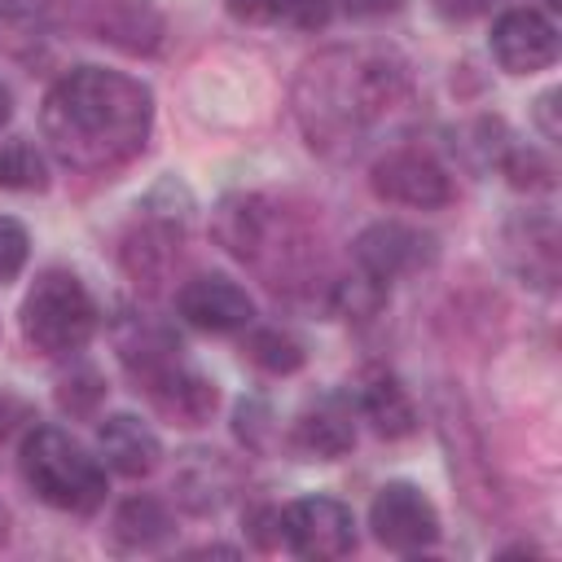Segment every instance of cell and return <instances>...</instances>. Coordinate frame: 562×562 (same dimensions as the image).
I'll return each mask as SVG.
<instances>
[{"mask_svg":"<svg viewBox=\"0 0 562 562\" xmlns=\"http://www.w3.org/2000/svg\"><path fill=\"white\" fill-rule=\"evenodd\" d=\"M26 255H31V237H26V228H22L18 220L0 215V281L18 277L22 263H26Z\"/></svg>","mask_w":562,"mask_h":562,"instance_id":"d6986e66","label":"cell"},{"mask_svg":"<svg viewBox=\"0 0 562 562\" xmlns=\"http://www.w3.org/2000/svg\"><path fill=\"white\" fill-rule=\"evenodd\" d=\"M92 329H97V303L75 272L48 268L22 299V334L48 356L79 351L92 338Z\"/></svg>","mask_w":562,"mask_h":562,"instance_id":"3957f363","label":"cell"},{"mask_svg":"<svg viewBox=\"0 0 562 562\" xmlns=\"http://www.w3.org/2000/svg\"><path fill=\"white\" fill-rule=\"evenodd\" d=\"M154 123V97L140 79L79 66L53 83L40 110L48 149L75 171H105L140 154Z\"/></svg>","mask_w":562,"mask_h":562,"instance_id":"6da1fadb","label":"cell"},{"mask_svg":"<svg viewBox=\"0 0 562 562\" xmlns=\"http://www.w3.org/2000/svg\"><path fill=\"white\" fill-rule=\"evenodd\" d=\"M246 356H250L259 369H268V373H294V369L303 364L299 338H290V334H281V329H259V334H250Z\"/></svg>","mask_w":562,"mask_h":562,"instance_id":"e0dca14e","label":"cell"},{"mask_svg":"<svg viewBox=\"0 0 562 562\" xmlns=\"http://www.w3.org/2000/svg\"><path fill=\"white\" fill-rule=\"evenodd\" d=\"M360 413L373 422V430L382 439H404L417 430V408L395 378H373L360 395Z\"/></svg>","mask_w":562,"mask_h":562,"instance_id":"4fadbf2b","label":"cell"},{"mask_svg":"<svg viewBox=\"0 0 562 562\" xmlns=\"http://www.w3.org/2000/svg\"><path fill=\"white\" fill-rule=\"evenodd\" d=\"M422 259H430V237H422L408 224L382 220L356 237V263L373 285H386V281L413 272Z\"/></svg>","mask_w":562,"mask_h":562,"instance_id":"9c48e42d","label":"cell"},{"mask_svg":"<svg viewBox=\"0 0 562 562\" xmlns=\"http://www.w3.org/2000/svg\"><path fill=\"white\" fill-rule=\"evenodd\" d=\"M97 443H101L105 465L119 470V474H127V479L149 474V470L158 465V457H162L158 435H154L140 417H132V413H114V417H105V422L97 426Z\"/></svg>","mask_w":562,"mask_h":562,"instance_id":"8fae6325","label":"cell"},{"mask_svg":"<svg viewBox=\"0 0 562 562\" xmlns=\"http://www.w3.org/2000/svg\"><path fill=\"white\" fill-rule=\"evenodd\" d=\"M140 386L149 391V400L158 404V413H167L180 426H202L211 417V408H215V386L206 378H198V373H184L180 364L158 369Z\"/></svg>","mask_w":562,"mask_h":562,"instance_id":"7c38bea8","label":"cell"},{"mask_svg":"<svg viewBox=\"0 0 562 562\" xmlns=\"http://www.w3.org/2000/svg\"><path fill=\"white\" fill-rule=\"evenodd\" d=\"M4 536H9V509L0 505V544H4Z\"/></svg>","mask_w":562,"mask_h":562,"instance_id":"d4e9b609","label":"cell"},{"mask_svg":"<svg viewBox=\"0 0 562 562\" xmlns=\"http://www.w3.org/2000/svg\"><path fill=\"white\" fill-rule=\"evenodd\" d=\"M277 527H281L285 549L307 562L347 558L356 549V518L334 496H303V501L285 505L277 514Z\"/></svg>","mask_w":562,"mask_h":562,"instance_id":"277c9868","label":"cell"},{"mask_svg":"<svg viewBox=\"0 0 562 562\" xmlns=\"http://www.w3.org/2000/svg\"><path fill=\"white\" fill-rule=\"evenodd\" d=\"M18 422H31V404L18 400V395H9V391H0V439L13 435Z\"/></svg>","mask_w":562,"mask_h":562,"instance_id":"44dd1931","label":"cell"},{"mask_svg":"<svg viewBox=\"0 0 562 562\" xmlns=\"http://www.w3.org/2000/svg\"><path fill=\"white\" fill-rule=\"evenodd\" d=\"M101 40L110 44H123V35H132V53H149L158 44V18L149 13L145 0H114L110 4V18H101Z\"/></svg>","mask_w":562,"mask_h":562,"instance_id":"9a60e30c","label":"cell"},{"mask_svg":"<svg viewBox=\"0 0 562 562\" xmlns=\"http://www.w3.org/2000/svg\"><path fill=\"white\" fill-rule=\"evenodd\" d=\"M342 9L351 18H382V13H395L400 0H342Z\"/></svg>","mask_w":562,"mask_h":562,"instance_id":"603a6c76","label":"cell"},{"mask_svg":"<svg viewBox=\"0 0 562 562\" xmlns=\"http://www.w3.org/2000/svg\"><path fill=\"white\" fill-rule=\"evenodd\" d=\"M114 544L119 549H154L171 536V514L154 496H132L114 514Z\"/></svg>","mask_w":562,"mask_h":562,"instance_id":"5bb4252c","label":"cell"},{"mask_svg":"<svg viewBox=\"0 0 562 562\" xmlns=\"http://www.w3.org/2000/svg\"><path fill=\"white\" fill-rule=\"evenodd\" d=\"M228 13L237 22H272V0H228Z\"/></svg>","mask_w":562,"mask_h":562,"instance_id":"7402d4cb","label":"cell"},{"mask_svg":"<svg viewBox=\"0 0 562 562\" xmlns=\"http://www.w3.org/2000/svg\"><path fill=\"white\" fill-rule=\"evenodd\" d=\"M176 307L193 329H211V334H233V329H246L255 321V299L228 277L184 281L176 294Z\"/></svg>","mask_w":562,"mask_h":562,"instance_id":"ba28073f","label":"cell"},{"mask_svg":"<svg viewBox=\"0 0 562 562\" xmlns=\"http://www.w3.org/2000/svg\"><path fill=\"white\" fill-rule=\"evenodd\" d=\"M0 189H13V193H40V189H48L44 154L31 140L0 145Z\"/></svg>","mask_w":562,"mask_h":562,"instance_id":"2e32d148","label":"cell"},{"mask_svg":"<svg viewBox=\"0 0 562 562\" xmlns=\"http://www.w3.org/2000/svg\"><path fill=\"white\" fill-rule=\"evenodd\" d=\"M294 443L307 457H321V461L342 457L356 443V404H351V395L325 391L321 400H312L294 422Z\"/></svg>","mask_w":562,"mask_h":562,"instance_id":"30bf717a","label":"cell"},{"mask_svg":"<svg viewBox=\"0 0 562 562\" xmlns=\"http://www.w3.org/2000/svg\"><path fill=\"white\" fill-rule=\"evenodd\" d=\"M9 114H13V97H9V88L0 83V127L9 123Z\"/></svg>","mask_w":562,"mask_h":562,"instance_id":"cb8c5ba5","label":"cell"},{"mask_svg":"<svg viewBox=\"0 0 562 562\" xmlns=\"http://www.w3.org/2000/svg\"><path fill=\"white\" fill-rule=\"evenodd\" d=\"M334 13V0H272V22H290L299 31L325 26Z\"/></svg>","mask_w":562,"mask_h":562,"instance_id":"ac0fdd59","label":"cell"},{"mask_svg":"<svg viewBox=\"0 0 562 562\" xmlns=\"http://www.w3.org/2000/svg\"><path fill=\"white\" fill-rule=\"evenodd\" d=\"M53 0H0V26H31L48 13Z\"/></svg>","mask_w":562,"mask_h":562,"instance_id":"ffe728a7","label":"cell"},{"mask_svg":"<svg viewBox=\"0 0 562 562\" xmlns=\"http://www.w3.org/2000/svg\"><path fill=\"white\" fill-rule=\"evenodd\" d=\"M373 193L395 202V206H413V211H435V206H448L452 198V184L443 176V167L426 154H413V149H400V154H386L378 167H373Z\"/></svg>","mask_w":562,"mask_h":562,"instance_id":"8992f818","label":"cell"},{"mask_svg":"<svg viewBox=\"0 0 562 562\" xmlns=\"http://www.w3.org/2000/svg\"><path fill=\"white\" fill-rule=\"evenodd\" d=\"M22 479L53 509L88 514V509H97L105 501V470H101V461L88 457L57 426H35L22 439Z\"/></svg>","mask_w":562,"mask_h":562,"instance_id":"7a4b0ae2","label":"cell"},{"mask_svg":"<svg viewBox=\"0 0 562 562\" xmlns=\"http://www.w3.org/2000/svg\"><path fill=\"white\" fill-rule=\"evenodd\" d=\"M492 57L509 75H536L558 57V31L536 9H509L492 26Z\"/></svg>","mask_w":562,"mask_h":562,"instance_id":"52a82bcc","label":"cell"},{"mask_svg":"<svg viewBox=\"0 0 562 562\" xmlns=\"http://www.w3.org/2000/svg\"><path fill=\"white\" fill-rule=\"evenodd\" d=\"M369 527H373L378 544H386L391 553H422L439 540V514H435L430 496L413 483L378 487V496L369 505Z\"/></svg>","mask_w":562,"mask_h":562,"instance_id":"5b68a950","label":"cell"}]
</instances>
